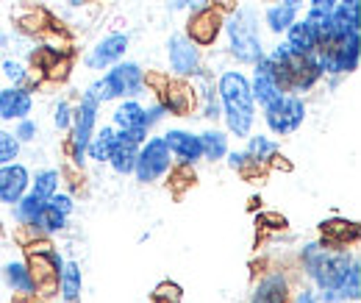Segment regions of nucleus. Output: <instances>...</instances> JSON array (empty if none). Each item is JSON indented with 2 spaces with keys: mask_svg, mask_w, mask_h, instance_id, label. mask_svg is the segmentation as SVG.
<instances>
[{
  "mask_svg": "<svg viewBox=\"0 0 361 303\" xmlns=\"http://www.w3.org/2000/svg\"><path fill=\"white\" fill-rule=\"evenodd\" d=\"M259 225H264V228H270V231H283V228L289 225V220L283 215H278V212H262V215H259Z\"/></svg>",
  "mask_w": 361,
  "mask_h": 303,
  "instance_id": "nucleus-44",
  "label": "nucleus"
},
{
  "mask_svg": "<svg viewBox=\"0 0 361 303\" xmlns=\"http://www.w3.org/2000/svg\"><path fill=\"white\" fill-rule=\"evenodd\" d=\"M289 298H292L289 275L283 270H272V273H264L259 278L247 303H286Z\"/></svg>",
  "mask_w": 361,
  "mask_h": 303,
  "instance_id": "nucleus-17",
  "label": "nucleus"
},
{
  "mask_svg": "<svg viewBox=\"0 0 361 303\" xmlns=\"http://www.w3.org/2000/svg\"><path fill=\"white\" fill-rule=\"evenodd\" d=\"M0 70H3V78H6L8 84H14V87H23V84H25L28 67H25L20 59H3Z\"/></svg>",
  "mask_w": 361,
  "mask_h": 303,
  "instance_id": "nucleus-34",
  "label": "nucleus"
},
{
  "mask_svg": "<svg viewBox=\"0 0 361 303\" xmlns=\"http://www.w3.org/2000/svg\"><path fill=\"white\" fill-rule=\"evenodd\" d=\"M70 67H73L70 56H59V59L45 70V81H56V84L67 81V78H70Z\"/></svg>",
  "mask_w": 361,
  "mask_h": 303,
  "instance_id": "nucleus-39",
  "label": "nucleus"
},
{
  "mask_svg": "<svg viewBox=\"0 0 361 303\" xmlns=\"http://www.w3.org/2000/svg\"><path fill=\"white\" fill-rule=\"evenodd\" d=\"M270 3H275V0H270Z\"/></svg>",
  "mask_w": 361,
  "mask_h": 303,
  "instance_id": "nucleus-54",
  "label": "nucleus"
},
{
  "mask_svg": "<svg viewBox=\"0 0 361 303\" xmlns=\"http://www.w3.org/2000/svg\"><path fill=\"white\" fill-rule=\"evenodd\" d=\"M226 162H228V167H231V170H236V173H239V170L247 165V156H245V150H228Z\"/></svg>",
  "mask_w": 361,
  "mask_h": 303,
  "instance_id": "nucleus-45",
  "label": "nucleus"
},
{
  "mask_svg": "<svg viewBox=\"0 0 361 303\" xmlns=\"http://www.w3.org/2000/svg\"><path fill=\"white\" fill-rule=\"evenodd\" d=\"M167 184L176 189V192H180L183 186H189V184H195V167H186V165H173V170L167 173Z\"/></svg>",
  "mask_w": 361,
  "mask_h": 303,
  "instance_id": "nucleus-38",
  "label": "nucleus"
},
{
  "mask_svg": "<svg viewBox=\"0 0 361 303\" xmlns=\"http://www.w3.org/2000/svg\"><path fill=\"white\" fill-rule=\"evenodd\" d=\"M200 136V150H203V159L206 162H223L226 159V153L231 150L228 148V133L223 129H206L203 133H197Z\"/></svg>",
  "mask_w": 361,
  "mask_h": 303,
  "instance_id": "nucleus-27",
  "label": "nucleus"
},
{
  "mask_svg": "<svg viewBox=\"0 0 361 303\" xmlns=\"http://www.w3.org/2000/svg\"><path fill=\"white\" fill-rule=\"evenodd\" d=\"M223 20H226V14H220L214 6H206V8L189 14L183 34L197 47H212V44H217L220 34H223Z\"/></svg>",
  "mask_w": 361,
  "mask_h": 303,
  "instance_id": "nucleus-9",
  "label": "nucleus"
},
{
  "mask_svg": "<svg viewBox=\"0 0 361 303\" xmlns=\"http://www.w3.org/2000/svg\"><path fill=\"white\" fill-rule=\"evenodd\" d=\"M67 220H70V217L61 215V212H56V209H50V206L45 203V209L37 215L34 225L39 228V234H45V237H53V234H61V231L67 228Z\"/></svg>",
  "mask_w": 361,
  "mask_h": 303,
  "instance_id": "nucleus-31",
  "label": "nucleus"
},
{
  "mask_svg": "<svg viewBox=\"0 0 361 303\" xmlns=\"http://www.w3.org/2000/svg\"><path fill=\"white\" fill-rule=\"evenodd\" d=\"M20 142L14 139L11 131L0 129V165H8V162H17L20 159Z\"/></svg>",
  "mask_w": 361,
  "mask_h": 303,
  "instance_id": "nucleus-36",
  "label": "nucleus"
},
{
  "mask_svg": "<svg viewBox=\"0 0 361 303\" xmlns=\"http://www.w3.org/2000/svg\"><path fill=\"white\" fill-rule=\"evenodd\" d=\"M31 112H34V95H31V89L14 87V84L0 89V120L17 123V120L31 117Z\"/></svg>",
  "mask_w": 361,
  "mask_h": 303,
  "instance_id": "nucleus-16",
  "label": "nucleus"
},
{
  "mask_svg": "<svg viewBox=\"0 0 361 303\" xmlns=\"http://www.w3.org/2000/svg\"><path fill=\"white\" fill-rule=\"evenodd\" d=\"M167 61L176 78H192L203 70V47H197L183 31H178L167 40Z\"/></svg>",
  "mask_w": 361,
  "mask_h": 303,
  "instance_id": "nucleus-7",
  "label": "nucleus"
},
{
  "mask_svg": "<svg viewBox=\"0 0 361 303\" xmlns=\"http://www.w3.org/2000/svg\"><path fill=\"white\" fill-rule=\"evenodd\" d=\"M339 301L342 303H359L361 298V264H359V256L350 261V270H348V275H345V281L339 284Z\"/></svg>",
  "mask_w": 361,
  "mask_h": 303,
  "instance_id": "nucleus-30",
  "label": "nucleus"
},
{
  "mask_svg": "<svg viewBox=\"0 0 361 303\" xmlns=\"http://www.w3.org/2000/svg\"><path fill=\"white\" fill-rule=\"evenodd\" d=\"M317 67L322 70V76H350L359 70L361 59V34H348L331 42H322L314 53Z\"/></svg>",
  "mask_w": 361,
  "mask_h": 303,
  "instance_id": "nucleus-3",
  "label": "nucleus"
},
{
  "mask_svg": "<svg viewBox=\"0 0 361 303\" xmlns=\"http://www.w3.org/2000/svg\"><path fill=\"white\" fill-rule=\"evenodd\" d=\"M0 278H3V284H6L14 295H34V292H37L34 275H31V270H28L25 259L6 261L3 270H0ZM34 298H37V295H34Z\"/></svg>",
  "mask_w": 361,
  "mask_h": 303,
  "instance_id": "nucleus-18",
  "label": "nucleus"
},
{
  "mask_svg": "<svg viewBox=\"0 0 361 303\" xmlns=\"http://www.w3.org/2000/svg\"><path fill=\"white\" fill-rule=\"evenodd\" d=\"M289 301H292V303H319V301H317V292L312 290V287H300V290H298V292H295Z\"/></svg>",
  "mask_w": 361,
  "mask_h": 303,
  "instance_id": "nucleus-46",
  "label": "nucleus"
},
{
  "mask_svg": "<svg viewBox=\"0 0 361 303\" xmlns=\"http://www.w3.org/2000/svg\"><path fill=\"white\" fill-rule=\"evenodd\" d=\"M8 42V34H6V31H3V28H0V47H3V44Z\"/></svg>",
  "mask_w": 361,
  "mask_h": 303,
  "instance_id": "nucleus-52",
  "label": "nucleus"
},
{
  "mask_svg": "<svg viewBox=\"0 0 361 303\" xmlns=\"http://www.w3.org/2000/svg\"><path fill=\"white\" fill-rule=\"evenodd\" d=\"M117 142V129L114 126H103V129H94L90 145H87V159L97 162V165H106L111 148Z\"/></svg>",
  "mask_w": 361,
  "mask_h": 303,
  "instance_id": "nucleus-25",
  "label": "nucleus"
},
{
  "mask_svg": "<svg viewBox=\"0 0 361 303\" xmlns=\"http://www.w3.org/2000/svg\"><path fill=\"white\" fill-rule=\"evenodd\" d=\"M156 100H159V103L164 106V112L173 114V117H189V114L197 109V97H195V89L189 84V78H176V76H170L164 92H161Z\"/></svg>",
  "mask_w": 361,
  "mask_h": 303,
  "instance_id": "nucleus-13",
  "label": "nucleus"
},
{
  "mask_svg": "<svg viewBox=\"0 0 361 303\" xmlns=\"http://www.w3.org/2000/svg\"><path fill=\"white\" fill-rule=\"evenodd\" d=\"M128 34H106L100 42H94V47H90V53L84 56L87 70H109L111 64L123 61L128 53Z\"/></svg>",
  "mask_w": 361,
  "mask_h": 303,
  "instance_id": "nucleus-11",
  "label": "nucleus"
},
{
  "mask_svg": "<svg viewBox=\"0 0 361 303\" xmlns=\"http://www.w3.org/2000/svg\"><path fill=\"white\" fill-rule=\"evenodd\" d=\"M281 148H278V142L272 139L270 133H250L247 136V145H245V156L250 159V162H256V165H270V159L278 153Z\"/></svg>",
  "mask_w": 361,
  "mask_h": 303,
  "instance_id": "nucleus-26",
  "label": "nucleus"
},
{
  "mask_svg": "<svg viewBox=\"0 0 361 303\" xmlns=\"http://www.w3.org/2000/svg\"><path fill=\"white\" fill-rule=\"evenodd\" d=\"M47 206L50 209H56V212H61V215H73V209H75V201H73V195L70 192H53L50 198H47Z\"/></svg>",
  "mask_w": 361,
  "mask_h": 303,
  "instance_id": "nucleus-41",
  "label": "nucleus"
},
{
  "mask_svg": "<svg viewBox=\"0 0 361 303\" xmlns=\"http://www.w3.org/2000/svg\"><path fill=\"white\" fill-rule=\"evenodd\" d=\"M173 153L164 142V136H147L136 150L134 173L139 184H156L173 170Z\"/></svg>",
  "mask_w": 361,
  "mask_h": 303,
  "instance_id": "nucleus-5",
  "label": "nucleus"
},
{
  "mask_svg": "<svg viewBox=\"0 0 361 303\" xmlns=\"http://www.w3.org/2000/svg\"><path fill=\"white\" fill-rule=\"evenodd\" d=\"M283 42L289 44L295 53H300V56H314L319 42H317V37L312 34V28L303 23V20H295L286 31H283Z\"/></svg>",
  "mask_w": 361,
  "mask_h": 303,
  "instance_id": "nucleus-23",
  "label": "nucleus"
},
{
  "mask_svg": "<svg viewBox=\"0 0 361 303\" xmlns=\"http://www.w3.org/2000/svg\"><path fill=\"white\" fill-rule=\"evenodd\" d=\"M136 150H139V145H136V142H128L126 136H120V133H117V142H114V148H111V153H109L106 165L111 167V173L114 175H131L134 173Z\"/></svg>",
  "mask_w": 361,
  "mask_h": 303,
  "instance_id": "nucleus-21",
  "label": "nucleus"
},
{
  "mask_svg": "<svg viewBox=\"0 0 361 303\" xmlns=\"http://www.w3.org/2000/svg\"><path fill=\"white\" fill-rule=\"evenodd\" d=\"M103 76L114 87L117 100L120 97H139V95H145V70L136 61H117Z\"/></svg>",
  "mask_w": 361,
  "mask_h": 303,
  "instance_id": "nucleus-12",
  "label": "nucleus"
},
{
  "mask_svg": "<svg viewBox=\"0 0 361 303\" xmlns=\"http://www.w3.org/2000/svg\"><path fill=\"white\" fill-rule=\"evenodd\" d=\"M17 25L25 34H45L47 28H50V14H47L45 8H28V11H23L17 17Z\"/></svg>",
  "mask_w": 361,
  "mask_h": 303,
  "instance_id": "nucleus-32",
  "label": "nucleus"
},
{
  "mask_svg": "<svg viewBox=\"0 0 361 303\" xmlns=\"http://www.w3.org/2000/svg\"><path fill=\"white\" fill-rule=\"evenodd\" d=\"M295 20H298V8L286 6V3H272V6L264 8V14H262V23L267 25V31L275 34V37H281Z\"/></svg>",
  "mask_w": 361,
  "mask_h": 303,
  "instance_id": "nucleus-24",
  "label": "nucleus"
},
{
  "mask_svg": "<svg viewBox=\"0 0 361 303\" xmlns=\"http://www.w3.org/2000/svg\"><path fill=\"white\" fill-rule=\"evenodd\" d=\"M142 114H145V106L136 100V97H120V103L114 106L111 112V126L117 131H128L136 126H145L142 123Z\"/></svg>",
  "mask_w": 361,
  "mask_h": 303,
  "instance_id": "nucleus-22",
  "label": "nucleus"
},
{
  "mask_svg": "<svg viewBox=\"0 0 361 303\" xmlns=\"http://www.w3.org/2000/svg\"><path fill=\"white\" fill-rule=\"evenodd\" d=\"M242 0H209V6H214L220 14H231Z\"/></svg>",
  "mask_w": 361,
  "mask_h": 303,
  "instance_id": "nucleus-48",
  "label": "nucleus"
},
{
  "mask_svg": "<svg viewBox=\"0 0 361 303\" xmlns=\"http://www.w3.org/2000/svg\"><path fill=\"white\" fill-rule=\"evenodd\" d=\"M14 139L20 142V145H28V142H34L37 139V133H39V123L37 120H31V117H25V120H17V126H14Z\"/></svg>",
  "mask_w": 361,
  "mask_h": 303,
  "instance_id": "nucleus-40",
  "label": "nucleus"
},
{
  "mask_svg": "<svg viewBox=\"0 0 361 303\" xmlns=\"http://www.w3.org/2000/svg\"><path fill=\"white\" fill-rule=\"evenodd\" d=\"M84 95H90V97L94 100V103H97V106H103V103H111V100H117V92H114V87H111V84L106 81V76H103V78H97V81H92Z\"/></svg>",
  "mask_w": 361,
  "mask_h": 303,
  "instance_id": "nucleus-35",
  "label": "nucleus"
},
{
  "mask_svg": "<svg viewBox=\"0 0 361 303\" xmlns=\"http://www.w3.org/2000/svg\"><path fill=\"white\" fill-rule=\"evenodd\" d=\"M47 201H42V198H37L34 192H25L14 206H11V212H14V222L17 225H34V220H37V215L45 209Z\"/></svg>",
  "mask_w": 361,
  "mask_h": 303,
  "instance_id": "nucleus-29",
  "label": "nucleus"
},
{
  "mask_svg": "<svg viewBox=\"0 0 361 303\" xmlns=\"http://www.w3.org/2000/svg\"><path fill=\"white\" fill-rule=\"evenodd\" d=\"M67 3H73V6H78V3H81V0H67Z\"/></svg>",
  "mask_w": 361,
  "mask_h": 303,
  "instance_id": "nucleus-53",
  "label": "nucleus"
},
{
  "mask_svg": "<svg viewBox=\"0 0 361 303\" xmlns=\"http://www.w3.org/2000/svg\"><path fill=\"white\" fill-rule=\"evenodd\" d=\"M170 153H173V162L176 165H186V167H195L197 162H203V150H200V136L192 133L186 129H170L167 133H161Z\"/></svg>",
  "mask_w": 361,
  "mask_h": 303,
  "instance_id": "nucleus-14",
  "label": "nucleus"
},
{
  "mask_svg": "<svg viewBox=\"0 0 361 303\" xmlns=\"http://www.w3.org/2000/svg\"><path fill=\"white\" fill-rule=\"evenodd\" d=\"M25 264L34 275V284H37V298H53L59 292V273L64 267L61 254L53 248L47 254H25Z\"/></svg>",
  "mask_w": 361,
  "mask_h": 303,
  "instance_id": "nucleus-8",
  "label": "nucleus"
},
{
  "mask_svg": "<svg viewBox=\"0 0 361 303\" xmlns=\"http://www.w3.org/2000/svg\"><path fill=\"white\" fill-rule=\"evenodd\" d=\"M150 301L153 303H180L183 301V290L176 281H161L156 284V290L150 292Z\"/></svg>",
  "mask_w": 361,
  "mask_h": 303,
  "instance_id": "nucleus-33",
  "label": "nucleus"
},
{
  "mask_svg": "<svg viewBox=\"0 0 361 303\" xmlns=\"http://www.w3.org/2000/svg\"><path fill=\"white\" fill-rule=\"evenodd\" d=\"M59 184H61V170L42 167V170L31 173V186H28V192H34L37 198L47 201L53 192H59Z\"/></svg>",
  "mask_w": 361,
  "mask_h": 303,
  "instance_id": "nucleus-28",
  "label": "nucleus"
},
{
  "mask_svg": "<svg viewBox=\"0 0 361 303\" xmlns=\"http://www.w3.org/2000/svg\"><path fill=\"white\" fill-rule=\"evenodd\" d=\"M286 67V76H289V95H306L319 84L322 78V70L317 67L314 56H300V53H292L286 61H281Z\"/></svg>",
  "mask_w": 361,
  "mask_h": 303,
  "instance_id": "nucleus-10",
  "label": "nucleus"
},
{
  "mask_svg": "<svg viewBox=\"0 0 361 303\" xmlns=\"http://www.w3.org/2000/svg\"><path fill=\"white\" fill-rule=\"evenodd\" d=\"M336 3H339V0H306V6H312V8H322V11H331Z\"/></svg>",
  "mask_w": 361,
  "mask_h": 303,
  "instance_id": "nucleus-49",
  "label": "nucleus"
},
{
  "mask_svg": "<svg viewBox=\"0 0 361 303\" xmlns=\"http://www.w3.org/2000/svg\"><path fill=\"white\" fill-rule=\"evenodd\" d=\"M209 6V0H173V8L178 11V8H189V14L192 11H200V8H206Z\"/></svg>",
  "mask_w": 361,
  "mask_h": 303,
  "instance_id": "nucleus-47",
  "label": "nucleus"
},
{
  "mask_svg": "<svg viewBox=\"0 0 361 303\" xmlns=\"http://www.w3.org/2000/svg\"><path fill=\"white\" fill-rule=\"evenodd\" d=\"M167 81H170V73H161V70H147V73H145V89L153 92L156 97L164 92Z\"/></svg>",
  "mask_w": 361,
  "mask_h": 303,
  "instance_id": "nucleus-42",
  "label": "nucleus"
},
{
  "mask_svg": "<svg viewBox=\"0 0 361 303\" xmlns=\"http://www.w3.org/2000/svg\"><path fill=\"white\" fill-rule=\"evenodd\" d=\"M278 3H286V6H292V8H298V11L306 6V0H278Z\"/></svg>",
  "mask_w": 361,
  "mask_h": 303,
  "instance_id": "nucleus-50",
  "label": "nucleus"
},
{
  "mask_svg": "<svg viewBox=\"0 0 361 303\" xmlns=\"http://www.w3.org/2000/svg\"><path fill=\"white\" fill-rule=\"evenodd\" d=\"M53 126L61 133H70V129H73V103L70 100H59L53 106Z\"/></svg>",
  "mask_w": 361,
  "mask_h": 303,
  "instance_id": "nucleus-37",
  "label": "nucleus"
},
{
  "mask_svg": "<svg viewBox=\"0 0 361 303\" xmlns=\"http://www.w3.org/2000/svg\"><path fill=\"white\" fill-rule=\"evenodd\" d=\"M97 112H100V106L90 95H81V100L73 106V129H70V139H67V150H70V165H75V167H84V162H87V145L97 129Z\"/></svg>",
  "mask_w": 361,
  "mask_h": 303,
  "instance_id": "nucleus-4",
  "label": "nucleus"
},
{
  "mask_svg": "<svg viewBox=\"0 0 361 303\" xmlns=\"http://www.w3.org/2000/svg\"><path fill=\"white\" fill-rule=\"evenodd\" d=\"M262 112H264V126L270 129L272 136H289L306 123L309 106L300 95H281Z\"/></svg>",
  "mask_w": 361,
  "mask_h": 303,
  "instance_id": "nucleus-6",
  "label": "nucleus"
},
{
  "mask_svg": "<svg viewBox=\"0 0 361 303\" xmlns=\"http://www.w3.org/2000/svg\"><path fill=\"white\" fill-rule=\"evenodd\" d=\"M31 186V170L20 162L0 165V203L14 206Z\"/></svg>",
  "mask_w": 361,
  "mask_h": 303,
  "instance_id": "nucleus-15",
  "label": "nucleus"
},
{
  "mask_svg": "<svg viewBox=\"0 0 361 303\" xmlns=\"http://www.w3.org/2000/svg\"><path fill=\"white\" fill-rule=\"evenodd\" d=\"M37 303H39V301H37Z\"/></svg>",
  "mask_w": 361,
  "mask_h": 303,
  "instance_id": "nucleus-55",
  "label": "nucleus"
},
{
  "mask_svg": "<svg viewBox=\"0 0 361 303\" xmlns=\"http://www.w3.org/2000/svg\"><path fill=\"white\" fill-rule=\"evenodd\" d=\"M342 6H350V8H361V0H339Z\"/></svg>",
  "mask_w": 361,
  "mask_h": 303,
  "instance_id": "nucleus-51",
  "label": "nucleus"
},
{
  "mask_svg": "<svg viewBox=\"0 0 361 303\" xmlns=\"http://www.w3.org/2000/svg\"><path fill=\"white\" fill-rule=\"evenodd\" d=\"M164 117H167V112H164V106H161L159 100H153V103H150V106L145 109V114H142V123H145L147 129L153 131V126H159V123H161Z\"/></svg>",
  "mask_w": 361,
  "mask_h": 303,
  "instance_id": "nucleus-43",
  "label": "nucleus"
},
{
  "mask_svg": "<svg viewBox=\"0 0 361 303\" xmlns=\"http://www.w3.org/2000/svg\"><path fill=\"white\" fill-rule=\"evenodd\" d=\"M319 234H322V242L345 248L348 242L359 239V222H353L348 217H328L319 222Z\"/></svg>",
  "mask_w": 361,
  "mask_h": 303,
  "instance_id": "nucleus-19",
  "label": "nucleus"
},
{
  "mask_svg": "<svg viewBox=\"0 0 361 303\" xmlns=\"http://www.w3.org/2000/svg\"><path fill=\"white\" fill-rule=\"evenodd\" d=\"M262 17L259 8L250 3H239L223 20V34L228 40V53L239 64L253 67L259 59H264V40H262Z\"/></svg>",
  "mask_w": 361,
  "mask_h": 303,
  "instance_id": "nucleus-2",
  "label": "nucleus"
},
{
  "mask_svg": "<svg viewBox=\"0 0 361 303\" xmlns=\"http://www.w3.org/2000/svg\"><path fill=\"white\" fill-rule=\"evenodd\" d=\"M217 97L223 109V123L228 136L247 139L256 126V100L250 92V78L242 70H226L217 78Z\"/></svg>",
  "mask_w": 361,
  "mask_h": 303,
  "instance_id": "nucleus-1",
  "label": "nucleus"
},
{
  "mask_svg": "<svg viewBox=\"0 0 361 303\" xmlns=\"http://www.w3.org/2000/svg\"><path fill=\"white\" fill-rule=\"evenodd\" d=\"M81 292H84V273H81V264L78 261H67L59 273V295L64 303H78L81 301Z\"/></svg>",
  "mask_w": 361,
  "mask_h": 303,
  "instance_id": "nucleus-20",
  "label": "nucleus"
}]
</instances>
